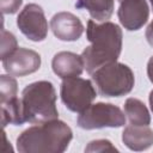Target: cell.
I'll return each mask as SVG.
<instances>
[{"label":"cell","mask_w":153,"mask_h":153,"mask_svg":"<svg viewBox=\"0 0 153 153\" xmlns=\"http://www.w3.org/2000/svg\"><path fill=\"white\" fill-rule=\"evenodd\" d=\"M76 124L86 130L100 128H118L126 124L124 112L110 103L91 104L80 112Z\"/></svg>","instance_id":"cell-5"},{"label":"cell","mask_w":153,"mask_h":153,"mask_svg":"<svg viewBox=\"0 0 153 153\" xmlns=\"http://www.w3.org/2000/svg\"><path fill=\"white\" fill-rule=\"evenodd\" d=\"M92 80L98 92L104 97H121L128 94L134 86V73L124 63L111 62L96 69Z\"/></svg>","instance_id":"cell-4"},{"label":"cell","mask_w":153,"mask_h":153,"mask_svg":"<svg viewBox=\"0 0 153 153\" xmlns=\"http://www.w3.org/2000/svg\"><path fill=\"white\" fill-rule=\"evenodd\" d=\"M22 105L25 122L41 124L59 118L56 92L50 81L29 84L22 92Z\"/></svg>","instance_id":"cell-3"},{"label":"cell","mask_w":153,"mask_h":153,"mask_svg":"<svg viewBox=\"0 0 153 153\" xmlns=\"http://www.w3.org/2000/svg\"><path fill=\"white\" fill-rule=\"evenodd\" d=\"M115 0H78L75 7L86 10L90 16L97 22H106L114 12Z\"/></svg>","instance_id":"cell-13"},{"label":"cell","mask_w":153,"mask_h":153,"mask_svg":"<svg viewBox=\"0 0 153 153\" xmlns=\"http://www.w3.org/2000/svg\"><path fill=\"white\" fill-rule=\"evenodd\" d=\"M122 141L131 151H145L153 145V130L148 126L129 124L122 131Z\"/></svg>","instance_id":"cell-12"},{"label":"cell","mask_w":153,"mask_h":153,"mask_svg":"<svg viewBox=\"0 0 153 153\" xmlns=\"http://www.w3.org/2000/svg\"><path fill=\"white\" fill-rule=\"evenodd\" d=\"M25 123L22 99L13 97L6 102H1V124L5 128L7 124L20 126Z\"/></svg>","instance_id":"cell-14"},{"label":"cell","mask_w":153,"mask_h":153,"mask_svg":"<svg viewBox=\"0 0 153 153\" xmlns=\"http://www.w3.org/2000/svg\"><path fill=\"white\" fill-rule=\"evenodd\" d=\"M147 75L151 80V82L153 84V55L151 56V59L148 60V63H147Z\"/></svg>","instance_id":"cell-21"},{"label":"cell","mask_w":153,"mask_h":153,"mask_svg":"<svg viewBox=\"0 0 153 153\" xmlns=\"http://www.w3.org/2000/svg\"><path fill=\"white\" fill-rule=\"evenodd\" d=\"M23 0H0V7L2 14H13L22 6Z\"/></svg>","instance_id":"cell-19"},{"label":"cell","mask_w":153,"mask_h":153,"mask_svg":"<svg viewBox=\"0 0 153 153\" xmlns=\"http://www.w3.org/2000/svg\"><path fill=\"white\" fill-rule=\"evenodd\" d=\"M17 48L18 47H17L16 37L11 32L2 30L1 31V60L7 55H10L11 53H13Z\"/></svg>","instance_id":"cell-17"},{"label":"cell","mask_w":153,"mask_h":153,"mask_svg":"<svg viewBox=\"0 0 153 153\" xmlns=\"http://www.w3.org/2000/svg\"><path fill=\"white\" fill-rule=\"evenodd\" d=\"M50 29L55 37L66 42L79 39L84 32L82 23L71 12H59L54 14L50 20Z\"/></svg>","instance_id":"cell-10"},{"label":"cell","mask_w":153,"mask_h":153,"mask_svg":"<svg viewBox=\"0 0 153 153\" xmlns=\"http://www.w3.org/2000/svg\"><path fill=\"white\" fill-rule=\"evenodd\" d=\"M60 94L66 108L79 114L88 108L97 97V92L91 80L79 76L63 79L61 82Z\"/></svg>","instance_id":"cell-6"},{"label":"cell","mask_w":153,"mask_h":153,"mask_svg":"<svg viewBox=\"0 0 153 153\" xmlns=\"http://www.w3.org/2000/svg\"><path fill=\"white\" fill-rule=\"evenodd\" d=\"M151 1V5H152V8H153V0H149Z\"/></svg>","instance_id":"cell-23"},{"label":"cell","mask_w":153,"mask_h":153,"mask_svg":"<svg viewBox=\"0 0 153 153\" xmlns=\"http://www.w3.org/2000/svg\"><path fill=\"white\" fill-rule=\"evenodd\" d=\"M146 39H147V42H148V44L153 48V20L149 23V25L147 26V29H146Z\"/></svg>","instance_id":"cell-20"},{"label":"cell","mask_w":153,"mask_h":153,"mask_svg":"<svg viewBox=\"0 0 153 153\" xmlns=\"http://www.w3.org/2000/svg\"><path fill=\"white\" fill-rule=\"evenodd\" d=\"M17 96V81L10 75H0V99L6 102Z\"/></svg>","instance_id":"cell-16"},{"label":"cell","mask_w":153,"mask_h":153,"mask_svg":"<svg viewBox=\"0 0 153 153\" xmlns=\"http://www.w3.org/2000/svg\"><path fill=\"white\" fill-rule=\"evenodd\" d=\"M72 139L69 126L57 118L25 129L17 137V149L20 153H62Z\"/></svg>","instance_id":"cell-2"},{"label":"cell","mask_w":153,"mask_h":153,"mask_svg":"<svg viewBox=\"0 0 153 153\" xmlns=\"http://www.w3.org/2000/svg\"><path fill=\"white\" fill-rule=\"evenodd\" d=\"M121 25L128 31L141 29L148 20L149 8L146 0H122L117 11Z\"/></svg>","instance_id":"cell-9"},{"label":"cell","mask_w":153,"mask_h":153,"mask_svg":"<svg viewBox=\"0 0 153 153\" xmlns=\"http://www.w3.org/2000/svg\"><path fill=\"white\" fill-rule=\"evenodd\" d=\"M85 152H117V148L112 146L111 141L105 139L93 140L85 147Z\"/></svg>","instance_id":"cell-18"},{"label":"cell","mask_w":153,"mask_h":153,"mask_svg":"<svg viewBox=\"0 0 153 153\" xmlns=\"http://www.w3.org/2000/svg\"><path fill=\"white\" fill-rule=\"evenodd\" d=\"M148 100H149L151 110H152V112H153V90H152V91H151V93H149V98H148Z\"/></svg>","instance_id":"cell-22"},{"label":"cell","mask_w":153,"mask_h":153,"mask_svg":"<svg viewBox=\"0 0 153 153\" xmlns=\"http://www.w3.org/2000/svg\"><path fill=\"white\" fill-rule=\"evenodd\" d=\"M124 115L128 117L129 124L148 126L151 115L146 105L137 98H128L124 103Z\"/></svg>","instance_id":"cell-15"},{"label":"cell","mask_w":153,"mask_h":153,"mask_svg":"<svg viewBox=\"0 0 153 153\" xmlns=\"http://www.w3.org/2000/svg\"><path fill=\"white\" fill-rule=\"evenodd\" d=\"M51 67L54 73L62 79L79 76L85 68L81 55L72 51H60L55 54L51 61Z\"/></svg>","instance_id":"cell-11"},{"label":"cell","mask_w":153,"mask_h":153,"mask_svg":"<svg viewBox=\"0 0 153 153\" xmlns=\"http://www.w3.org/2000/svg\"><path fill=\"white\" fill-rule=\"evenodd\" d=\"M87 39L91 45L86 47L81 54L86 72L92 74L104 65L117 61L122 51V30L111 22L100 24L94 20L87 22Z\"/></svg>","instance_id":"cell-1"},{"label":"cell","mask_w":153,"mask_h":153,"mask_svg":"<svg viewBox=\"0 0 153 153\" xmlns=\"http://www.w3.org/2000/svg\"><path fill=\"white\" fill-rule=\"evenodd\" d=\"M4 69L13 76H25L35 73L41 67V56L38 53L26 48H17L13 53L4 57Z\"/></svg>","instance_id":"cell-8"},{"label":"cell","mask_w":153,"mask_h":153,"mask_svg":"<svg viewBox=\"0 0 153 153\" xmlns=\"http://www.w3.org/2000/svg\"><path fill=\"white\" fill-rule=\"evenodd\" d=\"M20 32L30 41H44L48 35V23L43 8L37 4H27L17 17Z\"/></svg>","instance_id":"cell-7"},{"label":"cell","mask_w":153,"mask_h":153,"mask_svg":"<svg viewBox=\"0 0 153 153\" xmlns=\"http://www.w3.org/2000/svg\"><path fill=\"white\" fill-rule=\"evenodd\" d=\"M118 1H122V0H118Z\"/></svg>","instance_id":"cell-24"}]
</instances>
